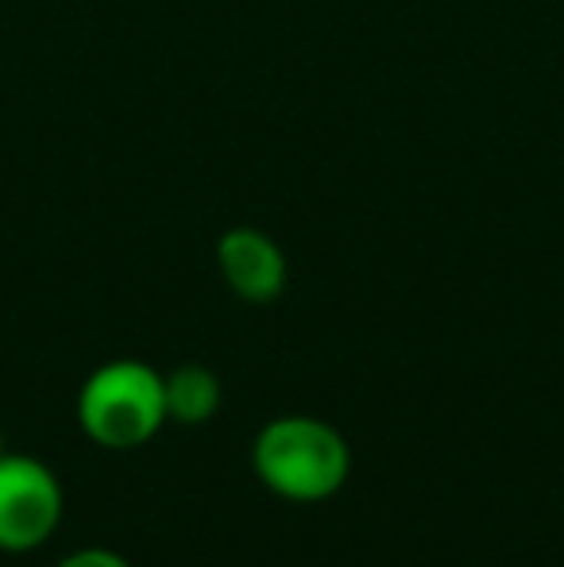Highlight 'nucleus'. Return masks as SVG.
<instances>
[{
  "mask_svg": "<svg viewBox=\"0 0 564 567\" xmlns=\"http://www.w3.org/2000/svg\"><path fill=\"white\" fill-rule=\"evenodd\" d=\"M252 471L286 502H329L352 475V449L345 433L309 413L271 417L252 441Z\"/></svg>",
  "mask_w": 564,
  "mask_h": 567,
  "instance_id": "obj_1",
  "label": "nucleus"
},
{
  "mask_svg": "<svg viewBox=\"0 0 564 567\" xmlns=\"http://www.w3.org/2000/svg\"><path fill=\"white\" fill-rule=\"evenodd\" d=\"M78 425L98 449H143L166 425L163 374L143 359H109L78 390Z\"/></svg>",
  "mask_w": 564,
  "mask_h": 567,
  "instance_id": "obj_2",
  "label": "nucleus"
},
{
  "mask_svg": "<svg viewBox=\"0 0 564 567\" xmlns=\"http://www.w3.org/2000/svg\"><path fill=\"white\" fill-rule=\"evenodd\" d=\"M66 494L43 460L20 452L0 455V553L23 556L59 533Z\"/></svg>",
  "mask_w": 564,
  "mask_h": 567,
  "instance_id": "obj_3",
  "label": "nucleus"
},
{
  "mask_svg": "<svg viewBox=\"0 0 564 567\" xmlns=\"http://www.w3.org/2000/svg\"><path fill=\"white\" fill-rule=\"evenodd\" d=\"M217 270L228 290L240 301H248V306H271V301H279L286 290V278H290L283 247L267 231L248 225L228 228L217 239Z\"/></svg>",
  "mask_w": 564,
  "mask_h": 567,
  "instance_id": "obj_4",
  "label": "nucleus"
},
{
  "mask_svg": "<svg viewBox=\"0 0 564 567\" xmlns=\"http://www.w3.org/2000/svg\"><path fill=\"white\" fill-rule=\"evenodd\" d=\"M163 398H166V421L174 425H209L225 402L221 379L202 363H182L171 374H163Z\"/></svg>",
  "mask_w": 564,
  "mask_h": 567,
  "instance_id": "obj_5",
  "label": "nucleus"
},
{
  "mask_svg": "<svg viewBox=\"0 0 564 567\" xmlns=\"http://www.w3.org/2000/svg\"><path fill=\"white\" fill-rule=\"evenodd\" d=\"M54 567H132V564L121 553H113V548L90 545V548H78V553H66Z\"/></svg>",
  "mask_w": 564,
  "mask_h": 567,
  "instance_id": "obj_6",
  "label": "nucleus"
},
{
  "mask_svg": "<svg viewBox=\"0 0 564 567\" xmlns=\"http://www.w3.org/2000/svg\"><path fill=\"white\" fill-rule=\"evenodd\" d=\"M8 452V441H4V433H0V455H4Z\"/></svg>",
  "mask_w": 564,
  "mask_h": 567,
  "instance_id": "obj_7",
  "label": "nucleus"
}]
</instances>
